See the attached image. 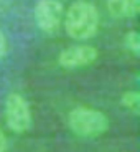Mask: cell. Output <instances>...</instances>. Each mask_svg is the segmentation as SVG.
<instances>
[{
	"label": "cell",
	"mask_w": 140,
	"mask_h": 152,
	"mask_svg": "<svg viewBox=\"0 0 140 152\" xmlns=\"http://www.w3.org/2000/svg\"><path fill=\"white\" fill-rule=\"evenodd\" d=\"M120 103H122V106H124L127 111H130L133 116H139V114H140V94L137 91L124 93V94H122Z\"/></svg>",
	"instance_id": "7"
},
{
	"label": "cell",
	"mask_w": 140,
	"mask_h": 152,
	"mask_svg": "<svg viewBox=\"0 0 140 152\" xmlns=\"http://www.w3.org/2000/svg\"><path fill=\"white\" fill-rule=\"evenodd\" d=\"M8 149V141H7V136L2 129H0V152H7Z\"/></svg>",
	"instance_id": "10"
},
{
	"label": "cell",
	"mask_w": 140,
	"mask_h": 152,
	"mask_svg": "<svg viewBox=\"0 0 140 152\" xmlns=\"http://www.w3.org/2000/svg\"><path fill=\"white\" fill-rule=\"evenodd\" d=\"M5 118L10 131L15 134L27 132L31 126V109L28 101L18 93H10L5 101Z\"/></svg>",
	"instance_id": "3"
},
{
	"label": "cell",
	"mask_w": 140,
	"mask_h": 152,
	"mask_svg": "<svg viewBox=\"0 0 140 152\" xmlns=\"http://www.w3.org/2000/svg\"><path fill=\"white\" fill-rule=\"evenodd\" d=\"M5 55H7V38L0 31V60L5 58Z\"/></svg>",
	"instance_id": "9"
},
{
	"label": "cell",
	"mask_w": 140,
	"mask_h": 152,
	"mask_svg": "<svg viewBox=\"0 0 140 152\" xmlns=\"http://www.w3.org/2000/svg\"><path fill=\"white\" fill-rule=\"evenodd\" d=\"M65 17V30L74 40H89L97 33L99 12L92 2L78 0L68 8Z\"/></svg>",
	"instance_id": "1"
},
{
	"label": "cell",
	"mask_w": 140,
	"mask_h": 152,
	"mask_svg": "<svg viewBox=\"0 0 140 152\" xmlns=\"http://www.w3.org/2000/svg\"><path fill=\"white\" fill-rule=\"evenodd\" d=\"M124 43H125V48L129 50L133 56H139L140 55V35H139V31H135V30L129 31L124 38Z\"/></svg>",
	"instance_id": "8"
},
{
	"label": "cell",
	"mask_w": 140,
	"mask_h": 152,
	"mask_svg": "<svg viewBox=\"0 0 140 152\" xmlns=\"http://www.w3.org/2000/svg\"><path fill=\"white\" fill-rule=\"evenodd\" d=\"M65 8L61 0H40L35 7V22L45 33H56L61 27Z\"/></svg>",
	"instance_id": "4"
},
{
	"label": "cell",
	"mask_w": 140,
	"mask_h": 152,
	"mask_svg": "<svg viewBox=\"0 0 140 152\" xmlns=\"http://www.w3.org/2000/svg\"><path fill=\"white\" fill-rule=\"evenodd\" d=\"M69 129L81 137H97L109 129V119L101 111L78 106L68 114Z\"/></svg>",
	"instance_id": "2"
},
{
	"label": "cell",
	"mask_w": 140,
	"mask_h": 152,
	"mask_svg": "<svg viewBox=\"0 0 140 152\" xmlns=\"http://www.w3.org/2000/svg\"><path fill=\"white\" fill-rule=\"evenodd\" d=\"M99 56L96 46L91 45H73L63 50L58 56V63L66 69H78L92 65Z\"/></svg>",
	"instance_id": "5"
},
{
	"label": "cell",
	"mask_w": 140,
	"mask_h": 152,
	"mask_svg": "<svg viewBox=\"0 0 140 152\" xmlns=\"http://www.w3.org/2000/svg\"><path fill=\"white\" fill-rule=\"evenodd\" d=\"M107 10L115 18H132L140 10V0H107Z\"/></svg>",
	"instance_id": "6"
}]
</instances>
